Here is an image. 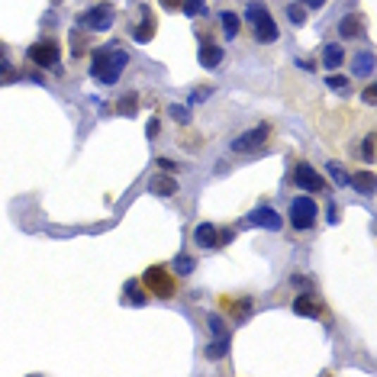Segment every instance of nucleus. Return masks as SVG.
Here are the masks:
<instances>
[{"instance_id":"c756f323","label":"nucleus","mask_w":377,"mask_h":377,"mask_svg":"<svg viewBox=\"0 0 377 377\" xmlns=\"http://www.w3.org/2000/svg\"><path fill=\"white\" fill-rule=\"evenodd\" d=\"M290 280H294V287H300V290H309V287H313V280H309L307 274H294Z\"/></svg>"},{"instance_id":"7ed1b4c3","label":"nucleus","mask_w":377,"mask_h":377,"mask_svg":"<svg viewBox=\"0 0 377 377\" xmlns=\"http://www.w3.org/2000/svg\"><path fill=\"white\" fill-rule=\"evenodd\" d=\"M245 16H249L252 36H255L258 42H278V39H280L278 23H274L271 10L264 7V4H249V10H245Z\"/></svg>"},{"instance_id":"393cba45","label":"nucleus","mask_w":377,"mask_h":377,"mask_svg":"<svg viewBox=\"0 0 377 377\" xmlns=\"http://www.w3.org/2000/svg\"><path fill=\"white\" fill-rule=\"evenodd\" d=\"M181 10H184L187 16H204V13H206V0H184Z\"/></svg>"},{"instance_id":"aec40b11","label":"nucleus","mask_w":377,"mask_h":377,"mask_svg":"<svg viewBox=\"0 0 377 377\" xmlns=\"http://www.w3.org/2000/svg\"><path fill=\"white\" fill-rule=\"evenodd\" d=\"M354 190H361V194H374V174L371 171H354V178H348Z\"/></svg>"},{"instance_id":"a211bd4d","label":"nucleus","mask_w":377,"mask_h":377,"mask_svg":"<svg viewBox=\"0 0 377 377\" xmlns=\"http://www.w3.org/2000/svg\"><path fill=\"white\" fill-rule=\"evenodd\" d=\"M342 61H345V49H342L339 42H326V46H323V65H326V68L335 71Z\"/></svg>"},{"instance_id":"ddd939ff","label":"nucleus","mask_w":377,"mask_h":377,"mask_svg":"<svg viewBox=\"0 0 377 377\" xmlns=\"http://www.w3.org/2000/svg\"><path fill=\"white\" fill-rule=\"evenodd\" d=\"M294 313L297 316H323V300H319L316 294H309V290H303V294L294 297Z\"/></svg>"},{"instance_id":"5701e85b","label":"nucleus","mask_w":377,"mask_h":377,"mask_svg":"<svg viewBox=\"0 0 377 377\" xmlns=\"http://www.w3.org/2000/svg\"><path fill=\"white\" fill-rule=\"evenodd\" d=\"M307 7H303V4H290V7H287V20H290V23L294 26H303L307 23Z\"/></svg>"},{"instance_id":"1a4fd4ad","label":"nucleus","mask_w":377,"mask_h":377,"mask_svg":"<svg viewBox=\"0 0 377 377\" xmlns=\"http://www.w3.org/2000/svg\"><path fill=\"white\" fill-rule=\"evenodd\" d=\"M294 184L303 190V194H323L326 190V178L309 165V161H297L294 165Z\"/></svg>"},{"instance_id":"f03ea898","label":"nucleus","mask_w":377,"mask_h":377,"mask_svg":"<svg viewBox=\"0 0 377 377\" xmlns=\"http://www.w3.org/2000/svg\"><path fill=\"white\" fill-rule=\"evenodd\" d=\"M142 287L149 297H159V300H174L181 294V278L168 268V264H152L142 271Z\"/></svg>"},{"instance_id":"dca6fc26","label":"nucleus","mask_w":377,"mask_h":377,"mask_svg":"<svg viewBox=\"0 0 377 377\" xmlns=\"http://www.w3.org/2000/svg\"><path fill=\"white\" fill-rule=\"evenodd\" d=\"M339 32H342V39H364V20H361L358 13L342 16Z\"/></svg>"},{"instance_id":"6e6552de","label":"nucleus","mask_w":377,"mask_h":377,"mask_svg":"<svg viewBox=\"0 0 377 377\" xmlns=\"http://www.w3.org/2000/svg\"><path fill=\"white\" fill-rule=\"evenodd\" d=\"M219 309H223L226 316H233L235 323H245V319L255 313V297H249V294H223L219 297Z\"/></svg>"},{"instance_id":"58836bf2","label":"nucleus","mask_w":377,"mask_h":377,"mask_svg":"<svg viewBox=\"0 0 377 377\" xmlns=\"http://www.w3.org/2000/svg\"><path fill=\"white\" fill-rule=\"evenodd\" d=\"M326 216H329L332 223H335V219H339V210H335V204H329V206H326Z\"/></svg>"},{"instance_id":"a878e982","label":"nucleus","mask_w":377,"mask_h":377,"mask_svg":"<svg viewBox=\"0 0 377 377\" xmlns=\"http://www.w3.org/2000/svg\"><path fill=\"white\" fill-rule=\"evenodd\" d=\"M210 329H213V339H229V326L219 316H210Z\"/></svg>"},{"instance_id":"72a5a7b5","label":"nucleus","mask_w":377,"mask_h":377,"mask_svg":"<svg viewBox=\"0 0 377 377\" xmlns=\"http://www.w3.org/2000/svg\"><path fill=\"white\" fill-rule=\"evenodd\" d=\"M345 84H348V81H345L342 75H332V78H329V87H332V91H342Z\"/></svg>"},{"instance_id":"bb28decb","label":"nucleus","mask_w":377,"mask_h":377,"mask_svg":"<svg viewBox=\"0 0 377 377\" xmlns=\"http://www.w3.org/2000/svg\"><path fill=\"white\" fill-rule=\"evenodd\" d=\"M194 271V258H187V255H181L178 261H174V274L181 278V274H190Z\"/></svg>"},{"instance_id":"f704fd0d","label":"nucleus","mask_w":377,"mask_h":377,"mask_svg":"<svg viewBox=\"0 0 377 377\" xmlns=\"http://www.w3.org/2000/svg\"><path fill=\"white\" fill-rule=\"evenodd\" d=\"M159 168L161 171H178V165H174L171 159H159Z\"/></svg>"},{"instance_id":"4be33fe9","label":"nucleus","mask_w":377,"mask_h":377,"mask_svg":"<svg viewBox=\"0 0 377 377\" xmlns=\"http://www.w3.org/2000/svg\"><path fill=\"white\" fill-rule=\"evenodd\" d=\"M126 294H129V300H132V307H145V303H149V294H145V290H139L136 280H129V284H126Z\"/></svg>"},{"instance_id":"f3484780","label":"nucleus","mask_w":377,"mask_h":377,"mask_svg":"<svg viewBox=\"0 0 377 377\" xmlns=\"http://www.w3.org/2000/svg\"><path fill=\"white\" fill-rule=\"evenodd\" d=\"M194 242L200 245V249H216V245H219L216 226H210V223H200V226L194 229Z\"/></svg>"},{"instance_id":"c85d7f7f","label":"nucleus","mask_w":377,"mask_h":377,"mask_svg":"<svg viewBox=\"0 0 377 377\" xmlns=\"http://www.w3.org/2000/svg\"><path fill=\"white\" fill-rule=\"evenodd\" d=\"M329 171H332V178H335V184H348V171L339 161H329Z\"/></svg>"},{"instance_id":"e433bc0d","label":"nucleus","mask_w":377,"mask_h":377,"mask_svg":"<svg viewBox=\"0 0 377 377\" xmlns=\"http://www.w3.org/2000/svg\"><path fill=\"white\" fill-rule=\"evenodd\" d=\"M171 116H178V120L187 123V110H184V106H171Z\"/></svg>"},{"instance_id":"20e7f679","label":"nucleus","mask_w":377,"mask_h":377,"mask_svg":"<svg viewBox=\"0 0 377 377\" xmlns=\"http://www.w3.org/2000/svg\"><path fill=\"white\" fill-rule=\"evenodd\" d=\"M116 23V7L110 0H100L94 7H87L84 13H78V26L87 32H106Z\"/></svg>"},{"instance_id":"4c0bfd02","label":"nucleus","mask_w":377,"mask_h":377,"mask_svg":"<svg viewBox=\"0 0 377 377\" xmlns=\"http://www.w3.org/2000/svg\"><path fill=\"white\" fill-rule=\"evenodd\" d=\"M145 132H149V139H155V136H159V120H152L149 126H145Z\"/></svg>"},{"instance_id":"4468645a","label":"nucleus","mask_w":377,"mask_h":377,"mask_svg":"<svg viewBox=\"0 0 377 377\" xmlns=\"http://www.w3.org/2000/svg\"><path fill=\"white\" fill-rule=\"evenodd\" d=\"M178 181H174V174H155V178H149V194L155 197H174L178 194Z\"/></svg>"},{"instance_id":"c9c22d12","label":"nucleus","mask_w":377,"mask_h":377,"mask_svg":"<svg viewBox=\"0 0 377 377\" xmlns=\"http://www.w3.org/2000/svg\"><path fill=\"white\" fill-rule=\"evenodd\" d=\"M374 100H377V87H374V84H371L368 91H364V104H374Z\"/></svg>"},{"instance_id":"9b49d317","label":"nucleus","mask_w":377,"mask_h":377,"mask_svg":"<svg viewBox=\"0 0 377 377\" xmlns=\"http://www.w3.org/2000/svg\"><path fill=\"white\" fill-rule=\"evenodd\" d=\"M197 58H200V65L206 71H216L223 65V58H226V49L219 46V42H213V39H204L200 49H197Z\"/></svg>"},{"instance_id":"39448f33","label":"nucleus","mask_w":377,"mask_h":377,"mask_svg":"<svg viewBox=\"0 0 377 377\" xmlns=\"http://www.w3.org/2000/svg\"><path fill=\"white\" fill-rule=\"evenodd\" d=\"M290 226L297 233H309L316 226V200L309 194H300L297 200H290Z\"/></svg>"},{"instance_id":"473e14b6","label":"nucleus","mask_w":377,"mask_h":377,"mask_svg":"<svg viewBox=\"0 0 377 377\" xmlns=\"http://www.w3.org/2000/svg\"><path fill=\"white\" fill-rule=\"evenodd\" d=\"M161 4V10H168V13H174V10H181V4L184 0H159Z\"/></svg>"},{"instance_id":"2eb2a0df","label":"nucleus","mask_w":377,"mask_h":377,"mask_svg":"<svg viewBox=\"0 0 377 377\" xmlns=\"http://www.w3.org/2000/svg\"><path fill=\"white\" fill-rule=\"evenodd\" d=\"M219 32L226 36V42L239 39V32H242V16L235 13V10H223V13H219Z\"/></svg>"},{"instance_id":"f8f14e48","label":"nucleus","mask_w":377,"mask_h":377,"mask_svg":"<svg viewBox=\"0 0 377 377\" xmlns=\"http://www.w3.org/2000/svg\"><path fill=\"white\" fill-rule=\"evenodd\" d=\"M245 223H249V226H258V229H271V233L284 229V219H280V213L271 210V206H258V210H252Z\"/></svg>"},{"instance_id":"2f4dec72","label":"nucleus","mask_w":377,"mask_h":377,"mask_svg":"<svg viewBox=\"0 0 377 377\" xmlns=\"http://www.w3.org/2000/svg\"><path fill=\"white\" fill-rule=\"evenodd\" d=\"M206 94H210V87H197V91L190 94L187 104H200V100H206Z\"/></svg>"},{"instance_id":"cd10ccee","label":"nucleus","mask_w":377,"mask_h":377,"mask_svg":"<svg viewBox=\"0 0 377 377\" xmlns=\"http://www.w3.org/2000/svg\"><path fill=\"white\" fill-rule=\"evenodd\" d=\"M361 159L364 161H374V132H368L361 142Z\"/></svg>"},{"instance_id":"6ab92c4d","label":"nucleus","mask_w":377,"mask_h":377,"mask_svg":"<svg viewBox=\"0 0 377 377\" xmlns=\"http://www.w3.org/2000/svg\"><path fill=\"white\" fill-rule=\"evenodd\" d=\"M352 71L358 78H368L371 71H374V55H371V52H358L352 58Z\"/></svg>"},{"instance_id":"423d86ee","label":"nucleus","mask_w":377,"mask_h":377,"mask_svg":"<svg viewBox=\"0 0 377 377\" xmlns=\"http://www.w3.org/2000/svg\"><path fill=\"white\" fill-rule=\"evenodd\" d=\"M58 58H61V46L55 36H46V39H39V42L30 46V61L36 68H55Z\"/></svg>"},{"instance_id":"0eeeda50","label":"nucleus","mask_w":377,"mask_h":377,"mask_svg":"<svg viewBox=\"0 0 377 377\" xmlns=\"http://www.w3.org/2000/svg\"><path fill=\"white\" fill-rule=\"evenodd\" d=\"M132 16H136V20H129V26H132V39L145 46V42L155 39V32H159V20H155V13H152L149 4H139V7L132 10Z\"/></svg>"},{"instance_id":"f257e3e1","label":"nucleus","mask_w":377,"mask_h":377,"mask_svg":"<svg viewBox=\"0 0 377 377\" xmlns=\"http://www.w3.org/2000/svg\"><path fill=\"white\" fill-rule=\"evenodd\" d=\"M129 65V52L123 49V42H110V46H100L97 52L91 55V78L97 84H116L123 78Z\"/></svg>"},{"instance_id":"412c9836","label":"nucleus","mask_w":377,"mask_h":377,"mask_svg":"<svg viewBox=\"0 0 377 377\" xmlns=\"http://www.w3.org/2000/svg\"><path fill=\"white\" fill-rule=\"evenodd\" d=\"M116 110H120L123 116H136L139 113V94H123V97L116 100Z\"/></svg>"},{"instance_id":"b1692460","label":"nucleus","mask_w":377,"mask_h":377,"mask_svg":"<svg viewBox=\"0 0 377 377\" xmlns=\"http://www.w3.org/2000/svg\"><path fill=\"white\" fill-rule=\"evenodd\" d=\"M226 352H229V339H216L213 345H206V358H210V361H219Z\"/></svg>"},{"instance_id":"9d476101","label":"nucleus","mask_w":377,"mask_h":377,"mask_svg":"<svg viewBox=\"0 0 377 377\" xmlns=\"http://www.w3.org/2000/svg\"><path fill=\"white\" fill-rule=\"evenodd\" d=\"M268 136H271V126H268V123H261V126L249 129V132H242V136L233 142V152H239V155L255 152V149H261V145L268 142Z\"/></svg>"},{"instance_id":"7c9ffc66","label":"nucleus","mask_w":377,"mask_h":377,"mask_svg":"<svg viewBox=\"0 0 377 377\" xmlns=\"http://www.w3.org/2000/svg\"><path fill=\"white\" fill-rule=\"evenodd\" d=\"M4 81H13V68H10L7 61L0 58V84H4Z\"/></svg>"}]
</instances>
